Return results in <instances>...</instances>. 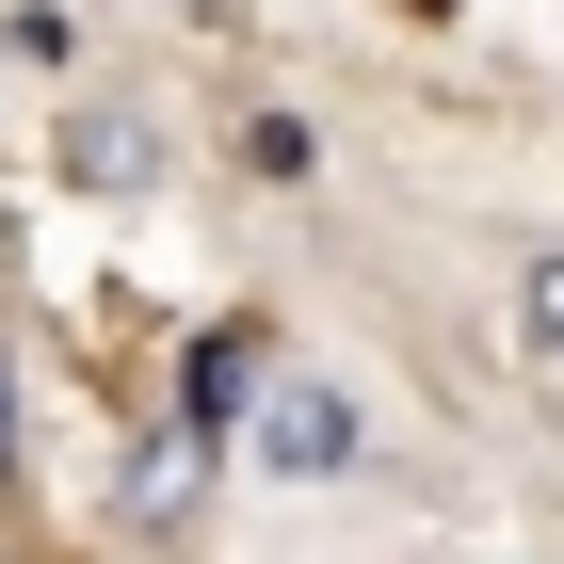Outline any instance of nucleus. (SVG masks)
Listing matches in <instances>:
<instances>
[{
    "mask_svg": "<svg viewBox=\"0 0 564 564\" xmlns=\"http://www.w3.org/2000/svg\"><path fill=\"white\" fill-rule=\"evenodd\" d=\"M259 452L291 484H323V468H355V403L323 388V371H291V388H259Z\"/></svg>",
    "mask_w": 564,
    "mask_h": 564,
    "instance_id": "1",
    "label": "nucleus"
},
{
    "mask_svg": "<svg viewBox=\"0 0 564 564\" xmlns=\"http://www.w3.org/2000/svg\"><path fill=\"white\" fill-rule=\"evenodd\" d=\"M226 420H259V323H210L177 355V435H226Z\"/></svg>",
    "mask_w": 564,
    "mask_h": 564,
    "instance_id": "2",
    "label": "nucleus"
},
{
    "mask_svg": "<svg viewBox=\"0 0 564 564\" xmlns=\"http://www.w3.org/2000/svg\"><path fill=\"white\" fill-rule=\"evenodd\" d=\"M65 177H82V194H145V130L130 113H82V130H65Z\"/></svg>",
    "mask_w": 564,
    "mask_h": 564,
    "instance_id": "3",
    "label": "nucleus"
},
{
    "mask_svg": "<svg viewBox=\"0 0 564 564\" xmlns=\"http://www.w3.org/2000/svg\"><path fill=\"white\" fill-rule=\"evenodd\" d=\"M532 339L564 355V242H549V259H532Z\"/></svg>",
    "mask_w": 564,
    "mask_h": 564,
    "instance_id": "4",
    "label": "nucleus"
},
{
    "mask_svg": "<svg viewBox=\"0 0 564 564\" xmlns=\"http://www.w3.org/2000/svg\"><path fill=\"white\" fill-rule=\"evenodd\" d=\"M0 484H17V355H0Z\"/></svg>",
    "mask_w": 564,
    "mask_h": 564,
    "instance_id": "5",
    "label": "nucleus"
}]
</instances>
